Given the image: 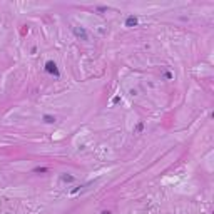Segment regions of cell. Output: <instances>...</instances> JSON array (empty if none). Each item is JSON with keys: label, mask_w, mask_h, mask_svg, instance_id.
<instances>
[{"label": "cell", "mask_w": 214, "mask_h": 214, "mask_svg": "<svg viewBox=\"0 0 214 214\" xmlns=\"http://www.w3.org/2000/svg\"><path fill=\"white\" fill-rule=\"evenodd\" d=\"M142 131H144V120H139L137 126L134 127V134H141Z\"/></svg>", "instance_id": "7"}, {"label": "cell", "mask_w": 214, "mask_h": 214, "mask_svg": "<svg viewBox=\"0 0 214 214\" xmlns=\"http://www.w3.org/2000/svg\"><path fill=\"white\" fill-rule=\"evenodd\" d=\"M72 34L75 35V39L79 40H89V34L85 27H82V25H77V27H72Z\"/></svg>", "instance_id": "2"}, {"label": "cell", "mask_w": 214, "mask_h": 214, "mask_svg": "<svg viewBox=\"0 0 214 214\" xmlns=\"http://www.w3.org/2000/svg\"><path fill=\"white\" fill-rule=\"evenodd\" d=\"M124 25H126L127 29H134V27H137V25H139V17H137V15H134V13L127 15Z\"/></svg>", "instance_id": "3"}, {"label": "cell", "mask_w": 214, "mask_h": 214, "mask_svg": "<svg viewBox=\"0 0 214 214\" xmlns=\"http://www.w3.org/2000/svg\"><path fill=\"white\" fill-rule=\"evenodd\" d=\"M42 120H44L45 124L52 126V124H55V122H57V117L52 116V114H44V116H42Z\"/></svg>", "instance_id": "5"}, {"label": "cell", "mask_w": 214, "mask_h": 214, "mask_svg": "<svg viewBox=\"0 0 214 214\" xmlns=\"http://www.w3.org/2000/svg\"><path fill=\"white\" fill-rule=\"evenodd\" d=\"M119 102H120V96H116V97L112 99V104H114V106H116V104H119Z\"/></svg>", "instance_id": "10"}, {"label": "cell", "mask_w": 214, "mask_h": 214, "mask_svg": "<svg viewBox=\"0 0 214 214\" xmlns=\"http://www.w3.org/2000/svg\"><path fill=\"white\" fill-rule=\"evenodd\" d=\"M27 32H29V27H27V25H24V29H22V35H24V34H27Z\"/></svg>", "instance_id": "11"}, {"label": "cell", "mask_w": 214, "mask_h": 214, "mask_svg": "<svg viewBox=\"0 0 214 214\" xmlns=\"http://www.w3.org/2000/svg\"><path fill=\"white\" fill-rule=\"evenodd\" d=\"M44 70H45V74H49V75H52V77H55V79L60 77V70H59L57 64L54 60H47L45 65H44Z\"/></svg>", "instance_id": "1"}, {"label": "cell", "mask_w": 214, "mask_h": 214, "mask_svg": "<svg viewBox=\"0 0 214 214\" xmlns=\"http://www.w3.org/2000/svg\"><path fill=\"white\" fill-rule=\"evenodd\" d=\"M60 181H62V182H65V184H72V182H75V176L64 172V174H60Z\"/></svg>", "instance_id": "4"}, {"label": "cell", "mask_w": 214, "mask_h": 214, "mask_svg": "<svg viewBox=\"0 0 214 214\" xmlns=\"http://www.w3.org/2000/svg\"><path fill=\"white\" fill-rule=\"evenodd\" d=\"M96 12H97V13H104V12H107V7L100 5V7H97V9H96Z\"/></svg>", "instance_id": "8"}, {"label": "cell", "mask_w": 214, "mask_h": 214, "mask_svg": "<svg viewBox=\"0 0 214 214\" xmlns=\"http://www.w3.org/2000/svg\"><path fill=\"white\" fill-rule=\"evenodd\" d=\"M164 77L167 79V80H171V79L174 77V75H172V72H169V70H166V72H164Z\"/></svg>", "instance_id": "9"}, {"label": "cell", "mask_w": 214, "mask_h": 214, "mask_svg": "<svg viewBox=\"0 0 214 214\" xmlns=\"http://www.w3.org/2000/svg\"><path fill=\"white\" fill-rule=\"evenodd\" d=\"M100 214H112L109 209H104V211H100Z\"/></svg>", "instance_id": "12"}, {"label": "cell", "mask_w": 214, "mask_h": 214, "mask_svg": "<svg viewBox=\"0 0 214 214\" xmlns=\"http://www.w3.org/2000/svg\"><path fill=\"white\" fill-rule=\"evenodd\" d=\"M32 172H35V174H45V172H49V167H45V166H37V167L32 169Z\"/></svg>", "instance_id": "6"}]
</instances>
